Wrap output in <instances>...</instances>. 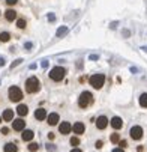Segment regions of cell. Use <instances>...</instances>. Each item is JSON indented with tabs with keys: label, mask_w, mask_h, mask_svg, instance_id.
Instances as JSON below:
<instances>
[{
	"label": "cell",
	"mask_w": 147,
	"mask_h": 152,
	"mask_svg": "<svg viewBox=\"0 0 147 152\" xmlns=\"http://www.w3.org/2000/svg\"><path fill=\"white\" fill-rule=\"evenodd\" d=\"M41 89V81L38 77H30L26 81V92L27 94H36Z\"/></svg>",
	"instance_id": "obj_1"
},
{
	"label": "cell",
	"mask_w": 147,
	"mask_h": 152,
	"mask_svg": "<svg viewBox=\"0 0 147 152\" xmlns=\"http://www.w3.org/2000/svg\"><path fill=\"white\" fill-rule=\"evenodd\" d=\"M66 74V69L65 68H62V66H54L51 71H50V78L53 81H62L63 77H65Z\"/></svg>",
	"instance_id": "obj_2"
},
{
	"label": "cell",
	"mask_w": 147,
	"mask_h": 152,
	"mask_svg": "<svg viewBox=\"0 0 147 152\" xmlns=\"http://www.w3.org/2000/svg\"><path fill=\"white\" fill-rule=\"evenodd\" d=\"M8 95H9V99L12 102H18V101L23 99V92H21V89L18 86H11L9 91H8Z\"/></svg>",
	"instance_id": "obj_3"
},
{
	"label": "cell",
	"mask_w": 147,
	"mask_h": 152,
	"mask_svg": "<svg viewBox=\"0 0 147 152\" xmlns=\"http://www.w3.org/2000/svg\"><path fill=\"white\" fill-rule=\"evenodd\" d=\"M89 81H90V84H92V88L101 89L102 86H104V83H105V75H104V74H93Z\"/></svg>",
	"instance_id": "obj_4"
},
{
	"label": "cell",
	"mask_w": 147,
	"mask_h": 152,
	"mask_svg": "<svg viewBox=\"0 0 147 152\" xmlns=\"http://www.w3.org/2000/svg\"><path fill=\"white\" fill-rule=\"evenodd\" d=\"M92 101H93L92 94L86 91V92L81 94V96H80V99H78V105H80L81 108H86V107H89V105L92 104Z\"/></svg>",
	"instance_id": "obj_5"
},
{
	"label": "cell",
	"mask_w": 147,
	"mask_h": 152,
	"mask_svg": "<svg viewBox=\"0 0 147 152\" xmlns=\"http://www.w3.org/2000/svg\"><path fill=\"white\" fill-rule=\"evenodd\" d=\"M129 136H131V139H134V140H141L143 136H144V131H143L141 126L135 125V126H132V128L129 129Z\"/></svg>",
	"instance_id": "obj_6"
},
{
	"label": "cell",
	"mask_w": 147,
	"mask_h": 152,
	"mask_svg": "<svg viewBox=\"0 0 147 152\" xmlns=\"http://www.w3.org/2000/svg\"><path fill=\"white\" fill-rule=\"evenodd\" d=\"M24 128H26V121H23V118L12 121V129L14 131H24Z\"/></svg>",
	"instance_id": "obj_7"
},
{
	"label": "cell",
	"mask_w": 147,
	"mask_h": 152,
	"mask_svg": "<svg viewBox=\"0 0 147 152\" xmlns=\"http://www.w3.org/2000/svg\"><path fill=\"white\" fill-rule=\"evenodd\" d=\"M71 131H72V125H71L69 122H62V124L59 125V133H60V134L68 136Z\"/></svg>",
	"instance_id": "obj_8"
},
{
	"label": "cell",
	"mask_w": 147,
	"mask_h": 152,
	"mask_svg": "<svg viewBox=\"0 0 147 152\" xmlns=\"http://www.w3.org/2000/svg\"><path fill=\"white\" fill-rule=\"evenodd\" d=\"M108 124H110V121H108L107 116H99L96 119V128L98 129H105V128L108 126Z\"/></svg>",
	"instance_id": "obj_9"
},
{
	"label": "cell",
	"mask_w": 147,
	"mask_h": 152,
	"mask_svg": "<svg viewBox=\"0 0 147 152\" xmlns=\"http://www.w3.org/2000/svg\"><path fill=\"white\" fill-rule=\"evenodd\" d=\"M72 131L77 134V136H81L84 131H86V125H84L83 122H75L72 125Z\"/></svg>",
	"instance_id": "obj_10"
},
{
	"label": "cell",
	"mask_w": 147,
	"mask_h": 152,
	"mask_svg": "<svg viewBox=\"0 0 147 152\" xmlns=\"http://www.w3.org/2000/svg\"><path fill=\"white\" fill-rule=\"evenodd\" d=\"M110 124H111V126H113L114 129H120V128L123 126V121H122V118H119V116H114V118L110 121Z\"/></svg>",
	"instance_id": "obj_11"
},
{
	"label": "cell",
	"mask_w": 147,
	"mask_h": 152,
	"mask_svg": "<svg viewBox=\"0 0 147 152\" xmlns=\"http://www.w3.org/2000/svg\"><path fill=\"white\" fill-rule=\"evenodd\" d=\"M2 119L6 121V122L14 121V110H12V108H6V110L3 112V115H2Z\"/></svg>",
	"instance_id": "obj_12"
},
{
	"label": "cell",
	"mask_w": 147,
	"mask_h": 152,
	"mask_svg": "<svg viewBox=\"0 0 147 152\" xmlns=\"http://www.w3.org/2000/svg\"><path fill=\"white\" fill-rule=\"evenodd\" d=\"M47 112H45V108H38V110L35 112V119L36 121H44L47 118Z\"/></svg>",
	"instance_id": "obj_13"
},
{
	"label": "cell",
	"mask_w": 147,
	"mask_h": 152,
	"mask_svg": "<svg viewBox=\"0 0 147 152\" xmlns=\"http://www.w3.org/2000/svg\"><path fill=\"white\" fill-rule=\"evenodd\" d=\"M33 137H35V133L32 131V129H24L23 134H21V139H23L24 142H32Z\"/></svg>",
	"instance_id": "obj_14"
},
{
	"label": "cell",
	"mask_w": 147,
	"mask_h": 152,
	"mask_svg": "<svg viewBox=\"0 0 147 152\" xmlns=\"http://www.w3.org/2000/svg\"><path fill=\"white\" fill-rule=\"evenodd\" d=\"M17 113H18V116H27V113H29V107L26 105V104H20L18 107H17Z\"/></svg>",
	"instance_id": "obj_15"
},
{
	"label": "cell",
	"mask_w": 147,
	"mask_h": 152,
	"mask_svg": "<svg viewBox=\"0 0 147 152\" xmlns=\"http://www.w3.org/2000/svg\"><path fill=\"white\" fill-rule=\"evenodd\" d=\"M5 18H6L8 21L17 20V11H15V9H8V11L5 12Z\"/></svg>",
	"instance_id": "obj_16"
},
{
	"label": "cell",
	"mask_w": 147,
	"mask_h": 152,
	"mask_svg": "<svg viewBox=\"0 0 147 152\" xmlns=\"http://www.w3.org/2000/svg\"><path fill=\"white\" fill-rule=\"evenodd\" d=\"M47 119H48V124H50V125H57L60 118H59L57 113H50V115L47 116Z\"/></svg>",
	"instance_id": "obj_17"
},
{
	"label": "cell",
	"mask_w": 147,
	"mask_h": 152,
	"mask_svg": "<svg viewBox=\"0 0 147 152\" xmlns=\"http://www.w3.org/2000/svg\"><path fill=\"white\" fill-rule=\"evenodd\" d=\"M17 151H18V148H17V145L12 143V142H9V143H6V145L3 146V152H17Z\"/></svg>",
	"instance_id": "obj_18"
},
{
	"label": "cell",
	"mask_w": 147,
	"mask_h": 152,
	"mask_svg": "<svg viewBox=\"0 0 147 152\" xmlns=\"http://www.w3.org/2000/svg\"><path fill=\"white\" fill-rule=\"evenodd\" d=\"M11 39V33L9 32H2L0 33V42H8Z\"/></svg>",
	"instance_id": "obj_19"
},
{
	"label": "cell",
	"mask_w": 147,
	"mask_h": 152,
	"mask_svg": "<svg viewBox=\"0 0 147 152\" xmlns=\"http://www.w3.org/2000/svg\"><path fill=\"white\" fill-rule=\"evenodd\" d=\"M140 105L144 107V108H147V94H143L140 96Z\"/></svg>",
	"instance_id": "obj_20"
},
{
	"label": "cell",
	"mask_w": 147,
	"mask_h": 152,
	"mask_svg": "<svg viewBox=\"0 0 147 152\" xmlns=\"http://www.w3.org/2000/svg\"><path fill=\"white\" fill-rule=\"evenodd\" d=\"M26 24H27V23H26V20H24V18L17 20V27H18V29H24V27H26Z\"/></svg>",
	"instance_id": "obj_21"
},
{
	"label": "cell",
	"mask_w": 147,
	"mask_h": 152,
	"mask_svg": "<svg viewBox=\"0 0 147 152\" xmlns=\"http://www.w3.org/2000/svg\"><path fill=\"white\" fill-rule=\"evenodd\" d=\"M27 148H29V151H30V152H36V151L39 149V145H38V143H35V142H30V145H29Z\"/></svg>",
	"instance_id": "obj_22"
},
{
	"label": "cell",
	"mask_w": 147,
	"mask_h": 152,
	"mask_svg": "<svg viewBox=\"0 0 147 152\" xmlns=\"http://www.w3.org/2000/svg\"><path fill=\"white\" fill-rule=\"evenodd\" d=\"M110 140H111L113 143H119V142H120V134H119V133H114V134L110 137Z\"/></svg>",
	"instance_id": "obj_23"
},
{
	"label": "cell",
	"mask_w": 147,
	"mask_h": 152,
	"mask_svg": "<svg viewBox=\"0 0 147 152\" xmlns=\"http://www.w3.org/2000/svg\"><path fill=\"white\" fill-rule=\"evenodd\" d=\"M71 145H72L74 148L78 146V145H80V139H78V137H72V139H71Z\"/></svg>",
	"instance_id": "obj_24"
},
{
	"label": "cell",
	"mask_w": 147,
	"mask_h": 152,
	"mask_svg": "<svg viewBox=\"0 0 147 152\" xmlns=\"http://www.w3.org/2000/svg\"><path fill=\"white\" fill-rule=\"evenodd\" d=\"M66 30H68L66 27H62V29H59V30H57V36H62L63 33H66Z\"/></svg>",
	"instance_id": "obj_25"
},
{
	"label": "cell",
	"mask_w": 147,
	"mask_h": 152,
	"mask_svg": "<svg viewBox=\"0 0 147 152\" xmlns=\"http://www.w3.org/2000/svg\"><path fill=\"white\" fill-rule=\"evenodd\" d=\"M0 133H2L3 136H8V134H9V128H6V126H3V128H2V131H0Z\"/></svg>",
	"instance_id": "obj_26"
},
{
	"label": "cell",
	"mask_w": 147,
	"mask_h": 152,
	"mask_svg": "<svg viewBox=\"0 0 147 152\" xmlns=\"http://www.w3.org/2000/svg\"><path fill=\"white\" fill-rule=\"evenodd\" d=\"M119 145H120L119 148H122V149H123V148H126V146H128V143H126V140H120V142H119Z\"/></svg>",
	"instance_id": "obj_27"
},
{
	"label": "cell",
	"mask_w": 147,
	"mask_h": 152,
	"mask_svg": "<svg viewBox=\"0 0 147 152\" xmlns=\"http://www.w3.org/2000/svg\"><path fill=\"white\" fill-rule=\"evenodd\" d=\"M17 2H18V0H6V5H9V6H14Z\"/></svg>",
	"instance_id": "obj_28"
},
{
	"label": "cell",
	"mask_w": 147,
	"mask_h": 152,
	"mask_svg": "<svg viewBox=\"0 0 147 152\" xmlns=\"http://www.w3.org/2000/svg\"><path fill=\"white\" fill-rule=\"evenodd\" d=\"M95 146H96V148H102V142H101V140H98Z\"/></svg>",
	"instance_id": "obj_29"
},
{
	"label": "cell",
	"mask_w": 147,
	"mask_h": 152,
	"mask_svg": "<svg viewBox=\"0 0 147 152\" xmlns=\"http://www.w3.org/2000/svg\"><path fill=\"white\" fill-rule=\"evenodd\" d=\"M47 149H48V151H54L56 148H54L53 145H47Z\"/></svg>",
	"instance_id": "obj_30"
},
{
	"label": "cell",
	"mask_w": 147,
	"mask_h": 152,
	"mask_svg": "<svg viewBox=\"0 0 147 152\" xmlns=\"http://www.w3.org/2000/svg\"><path fill=\"white\" fill-rule=\"evenodd\" d=\"M113 152H125L122 148H116V149H113Z\"/></svg>",
	"instance_id": "obj_31"
},
{
	"label": "cell",
	"mask_w": 147,
	"mask_h": 152,
	"mask_svg": "<svg viewBox=\"0 0 147 152\" xmlns=\"http://www.w3.org/2000/svg\"><path fill=\"white\" fill-rule=\"evenodd\" d=\"M71 152H83L81 149H78V148H72V151Z\"/></svg>",
	"instance_id": "obj_32"
},
{
	"label": "cell",
	"mask_w": 147,
	"mask_h": 152,
	"mask_svg": "<svg viewBox=\"0 0 147 152\" xmlns=\"http://www.w3.org/2000/svg\"><path fill=\"white\" fill-rule=\"evenodd\" d=\"M48 139H50V140H53V139H54V134H51V133H50V134H48Z\"/></svg>",
	"instance_id": "obj_33"
},
{
	"label": "cell",
	"mask_w": 147,
	"mask_h": 152,
	"mask_svg": "<svg viewBox=\"0 0 147 152\" xmlns=\"http://www.w3.org/2000/svg\"><path fill=\"white\" fill-rule=\"evenodd\" d=\"M137 151H138V152H143V151H144V148H143V146H138V149H137Z\"/></svg>",
	"instance_id": "obj_34"
},
{
	"label": "cell",
	"mask_w": 147,
	"mask_h": 152,
	"mask_svg": "<svg viewBox=\"0 0 147 152\" xmlns=\"http://www.w3.org/2000/svg\"><path fill=\"white\" fill-rule=\"evenodd\" d=\"M2 121H3V119H2V116H0V124H2Z\"/></svg>",
	"instance_id": "obj_35"
}]
</instances>
